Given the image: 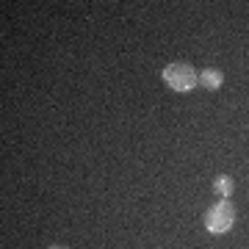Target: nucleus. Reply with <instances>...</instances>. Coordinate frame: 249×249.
<instances>
[{"mask_svg": "<svg viewBox=\"0 0 249 249\" xmlns=\"http://www.w3.org/2000/svg\"><path fill=\"white\" fill-rule=\"evenodd\" d=\"M160 78L163 83L169 86L172 91H178V94H186V91H194L199 86V72L186 61H175V64H166L163 70H160Z\"/></svg>", "mask_w": 249, "mask_h": 249, "instance_id": "1", "label": "nucleus"}, {"mask_svg": "<svg viewBox=\"0 0 249 249\" xmlns=\"http://www.w3.org/2000/svg\"><path fill=\"white\" fill-rule=\"evenodd\" d=\"M235 224V205L230 199H219L216 205H211L205 211V230L211 235H224L232 230Z\"/></svg>", "mask_w": 249, "mask_h": 249, "instance_id": "2", "label": "nucleus"}, {"mask_svg": "<svg viewBox=\"0 0 249 249\" xmlns=\"http://www.w3.org/2000/svg\"><path fill=\"white\" fill-rule=\"evenodd\" d=\"M224 83V72L219 70V67H208V70L199 72V86L208 91H219Z\"/></svg>", "mask_w": 249, "mask_h": 249, "instance_id": "3", "label": "nucleus"}, {"mask_svg": "<svg viewBox=\"0 0 249 249\" xmlns=\"http://www.w3.org/2000/svg\"><path fill=\"white\" fill-rule=\"evenodd\" d=\"M213 191L219 194V199H230L232 191H235V183H232L230 175H216L213 178Z\"/></svg>", "mask_w": 249, "mask_h": 249, "instance_id": "4", "label": "nucleus"}, {"mask_svg": "<svg viewBox=\"0 0 249 249\" xmlns=\"http://www.w3.org/2000/svg\"><path fill=\"white\" fill-rule=\"evenodd\" d=\"M50 249H67V247H50Z\"/></svg>", "mask_w": 249, "mask_h": 249, "instance_id": "5", "label": "nucleus"}]
</instances>
